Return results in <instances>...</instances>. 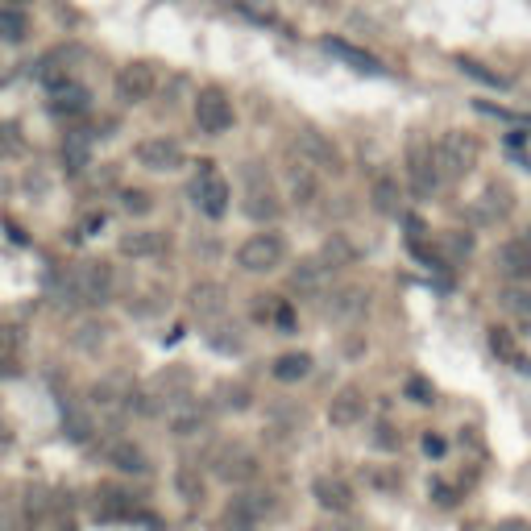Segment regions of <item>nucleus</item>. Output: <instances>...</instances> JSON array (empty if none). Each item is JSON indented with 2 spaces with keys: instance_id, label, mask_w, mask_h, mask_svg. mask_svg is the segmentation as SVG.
Returning <instances> with one entry per match:
<instances>
[{
  "instance_id": "nucleus-1",
  "label": "nucleus",
  "mask_w": 531,
  "mask_h": 531,
  "mask_svg": "<svg viewBox=\"0 0 531 531\" xmlns=\"http://www.w3.org/2000/svg\"><path fill=\"white\" fill-rule=\"evenodd\" d=\"M478 154H482V145H478V137L465 133V129H448L432 150L440 179H461V175H470L473 162H478Z\"/></svg>"
},
{
  "instance_id": "nucleus-2",
  "label": "nucleus",
  "mask_w": 531,
  "mask_h": 531,
  "mask_svg": "<svg viewBox=\"0 0 531 531\" xmlns=\"http://www.w3.org/2000/svg\"><path fill=\"white\" fill-rule=\"evenodd\" d=\"M287 257V241L278 233H254L249 241H241L237 249V266L249 270V274H266V270H278Z\"/></svg>"
},
{
  "instance_id": "nucleus-3",
  "label": "nucleus",
  "mask_w": 531,
  "mask_h": 531,
  "mask_svg": "<svg viewBox=\"0 0 531 531\" xmlns=\"http://www.w3.org/2000/svg\"><path fill=\"white\" fill-rule=\"evenodd\" d=\"M71 295L79 303H109L112 295V266L109 262H84L71 270Z\"/></svg>"
},
{
  "instance_id": "nucleus-4",
  "label": "nucleus",
  "mask_w": 531,
  "mask_h": 531,
  "mask_svg": "<svg viewBox=\"0 0 531 531\" xmlns=\"http://www.w3.org/2000/svg\"><path fill=\"white\" fill-rule=\"evenodd\" d=\"M195 121H200L204 133L220 137V133L233 125V100L225 96L220 87H204V92L195 96Z\"/></svg>"
},
{
  "instance_id": "nucleus-5",
  "label": "nucleus",
  "mask_w": 531,
  "mask_h": 531,
  "mask_svg": "<svg viewBox=\"0 0 531 531\" xmlns=\"http://www.w3.org/2000/svg\"><path fill=\"white\" fill-rule=\"evenodd\" d=\"M270 511H274L270 494L245 490V494H237L229 502V511H225V527H229V531H249V527H257V523H262Z\"/></svg>"
},
{
  "instance_id": "nucleus-6",
  "label": "nucleus",
  "mask_w": 531,
  "mask_h": 531,
  "mask_svg": "<svg viewBox=\"0 0 531 531\" xmlns=\"http://www.w3.org/2000/svg\"><path fill=\"white\" fill-rule=\"evenodd\" d=\"M216 478H220V482H229V486L254 482V478H257V457L245 445L220 448V453H216Z\"/></svg>"
},
{
  "instance_id": "nucleus-7",
  "label": "nucleus",
  "mask_w": 531,
  "mask_h": 531,
  "mask_svg": "<svg viewBox=\"0 0 531 531\" xmlns=\"http://www.w3.org/2000/svg\"><path fill=\"white\" fill-rule=\"evenodd\" d=\"M200 167H204V179L195 183V204H200L204 216L220 220L225 212H229V183L212 170V162H200Z\"/></svg>"
},
{
  "instance_id": "nucleus-8",
  "label": "nucleus",
  "mask_w": 531,
  "mask_h": 531,
  "mask_svg": "<svg viewBox=\"0 0 531 531\" xmlns=\"http://www.w3.org/2000/svg\"><path fill=\"white\" fill-rule=\"evenodd\" d=\"M158 87V71L150 67V62H129L121 75H117V96L125 100V104H142V100L154 96Z\"/></svg>"
},
{
  "instance_id": "nucleus-9",
  "label": "nucleus",
  "mask_w": 531,
  "mask_h": 531,
  "mask_svg": "<svg viewBox=\"0 0 531 531\" xmlns=\"http://www.w3.org/2000/svg\"><path fill=\"white\" fill-rule=\"evenodd\" d=\"M137 162H142L145 170H179L183 167V145L170 142V137H145V142H137Z\"/></svg>"
},
{
  "instance_id": "nucleus-10",
  "label": "nucleus",
  "mask_w": 531,
  "mask_h": 531,
  "mask_svg": "<svg viewBox=\"0 0 531 531\" xmlns=\"http://www.w3.org/2000/svg\"><path fill=\"white\" fill-rule=\"evenodd\" d=\"M167 423H170V432L179 436V440H187V436L204 432L208 415L200 411V403H192V398H170L167 403Z\"/></svg>"
},
{
  "instance_id": "nucleus-11",
  "label": "nucleus",
  "mask_w": 531,
  "mask_h": 531,
  "mask_svg": "<svg viewBox=\"0 0 531 531\" xmlns=\"http://www.w3.org/2000/svg\"><path fill=\"white\" fill-rule=\"evenodd\" d=\"M312 494H315V502L324 511H332V515H345V511L353 507V486L345 482V478H337V473H320L312 482Z\"/></svg>"
},
{
  "instance_id": "nucleus-12",
  "label": "nucleus",
  "mask_w": 531,
  "mask_h": 531,
  "mask_svg": "<svg viewBox=\"0 0 531 531\" xmlns=\"http://www.w3.org/2000/svg\"><path fill=\"white\" fill-rule=\"evenodd\" d=\"M411 187H415V195H432L436 187H440V170H436V158H432V145L415 142L411 145Z\"/></svg>"
},
{
  "instance_id": "nucleus-13",
  "label": "nucleus",
  "mask_w": 531,
  "mask_h": 531,
  "mask_svg": "<svg viewBox=\"0 0 531 531\" xmlns=\"http://www.w3.org/2000/svg\"><path fill=\"white\" fill-rule=\"evenodd\" d=\"M365 420V395L357 387H345L332 403H328V423L332 428H353Z\"/></svg>"
},
{
  "instance_id": "nucleus-14",
  "label": "nucleus",
  "mask_w": 531,
  "mask_h": 531,
  "mask_svg": "<svg viewBox=\"0 0 531 531\" xmlns=\"http://www.w3.org/2000/svg\"><path fill=\"white\" fill-rule=\"evenodd\" d=\"M104 457H109L112 470H121V473H137V478L150 473V457H145L133 440H112V445L104 448Z\"/></svg>"
},
{
  "instance_id": "nucleus-15",
  "label": "nucleus",
  "mask_w": 531,
  "mask_h": 531,
  "mask_svg": "<svg viewBox=\"0 0 531 531\" xmlns=\"http://www.w3.org/2000/svg\"><path fill=\"white\" fill-rule=\"evenodd\" d=\"M299 145H303V154L312 158L307 167H324V170H340V150L332 142H328L324 133H315V129H303L299 133Z\"/></svg>"
},
{
  "instance_id": "nucleus-16",
  "label": "nucleus",
  "mask_w": 531,
  "mask_h": 531,
  "mask_svg": "<svg viewBox=\"0 0 531 531\" xmlns=\"http://www.w3.org/2000/svg\"><path fill=\"white\" fill-rule=\"evenodd\" d=\"M192 312L200 315L204 324L220 320V315H225V287H220V282H200V287L192 290Z\"/></svg>"
},
{
  "instance_id": "nucleus-17",
  "label": "nucleus",
  "mask_w": 531,
  "mask_h": 531,
  "mask_svg": "<svg viewBox=\"0 0 531 531\" xmlns=\"http://www.w3.org/2000/svg\"><path fill=\"white\" fill-rule=\"evenodd\" d=\"M498 266H502V274L511 278H531V241L527 237H515L498 249Z\"/></svg>"
},
{
  "instance_id": "nucleus-18",
  "label": "nucleus",
  "mask_w": 531,
  "mask_h": 531,
  "mask_svg": "<svg viewBox=\"0 0 531 531\" xmlns=\"http://www.w3.org/2000/svg\"><path fill=\"white\" fill-rule=\"evenodd\" d=\"M167 249V237L158 229H137V233H125L121 237V254L125 257H158Z\"/></svg>"
},
{
  "instance_id": "nucleus-19",
  "label": "nucleus",
  "mask_w": 531,
  "mask_h": 531,
  "mask_svg": "<svg viewBox=\"0 0 531 531\" xmlns=\"http://www.w3.org/2000/svg\"><path fill=\"white\" fill-rule=\"evenodd\" d=\"M328 270H332L328 262H320V257H307V262L295 266V274H290V287L303 290V295H320V290H324V282H328Z\"/></svg>"
},
{
  "instance_id": "nucleus-20",
  "label": "nucleus",
  "mask_w": 531,
  "mask_h": 531,
  "mask_svg": "<svg viewBox=\"0 0 531 531\" xmlns=\"http://www.w3.org/2000/svg\"><path fill=\"white\" fill-rule=\"evenodd\" d=\"M511 204H515V195H511L507 183H490L482 195V204H478V220L482 225H490V220H502L511 212Z\"/></svg>"
},
{
  "instance_id": "nucleus-21",
  "label": "nucleus",
  "mask_w": 531,
  "mask_h": 531,
  "mask_svg": "<svg viewBox=\"0 0 531 531\" xmlns=\"http://www.w3.org/2000/svg\"><path fill=\"white\" fill-rule=\"evenodd\" d=\"M96 515H100V519H137V511H133L129 494H125V490H112V486L100 490Z\"/></svg>"
},
{
  "instance_id": "nucleus-22",
  "label": "nucleus",
  "mask_w": 531,
  "mask_h": 531,
  "mask_svg": "<svg viewBox=\"0 0 531 531\" xmlns=\"http://www.w3.org/2000/svg\"><path fill=\"white\" fill-rule=\"evenodd\" d=\"M92 109V96H87L84 87H75L71 79L67 84L54 87V112H67V117H79V112Z\"/></svg>"
},
{
  "instance_id": "nucleus-23",
  "label": "nucleus",
  "mask_w": 531,
  "mask_h": 531,
  "mask_svg": "<svg viewBox=\"0 0 531 531\" xmlns=\"http://www.w3.org/2000/svg\"><path fill=\"white\" fill-rule=\"evenodd\" d=\"M270 374H274L278 382H299V378L312 374V353H282Z\"/></svg>"
},
{
  "instance_id": "nucleus-24",
  "label": "nucleus",
  "mask_w": 531,
  "mask_h": 531,
  "mask_svg": "<svg viewBox=\"0 0 531 531\" xmlns=\"http://www.w3.org/2000/svg\"><path fill=\"white\" fill-rule=\"evenodd\" d=\"M328 50H332V54H337V59H345V62H353V67H357V71H370V75H378L382 71V62L374 59V54H365V50H357V46H349V42H337V37H328L324 42Z\"/></svg>"
},
{
  "instance_id": "nucleus-25",
  "label": "nucleus",
  "mask_w": 531,
  "mask_h": 531,
  "mask_svg": "<svg viewBox=\"0 0 531 531\" xmlns=\"http://www.w3.org/2000/svg\"><path fill=\"white\" fill-rule=\"evenodd\" d=\"M175 490L187 502H200L204 498V473H200V465H179L175 470Z\"/></svg>"
},
{
  "instance_id": "nucleus-26",
  "label": "nucleus",
  "mask_w": 531,
  "mask_h": 531,
  "mask_svg": "<svg viewBox=\"0 0 531 531\" xmlns=\"http://www.w3.org/2000/svg\"><path fill=\"white\" fill-rule=\"evenodd\" d=\"M245 212H249L254 220H274V216H278L274 195H270V187L262 192V183H257V175H254V187H249V204H245Z\"/></svg>"
},
{
  "instance_id": "nucleus-27",
  "label": "nucleus",
  "mask_w": 531,
  "mask_h": 531,
  "mask_svg": "<svg viewBox=\"0 0 531 531\" xmlns=\"http://www.w3.org/2000/svg\"><path fill=\"white\" fill-rule=\"evenodd\" d=\"M490 349L502 357V362H511V365H519V370H527V362L519 357V349H515V340H511V332L507 328H490Z\"/></svg>"
},
{
  "instance_id": "nucleus-28",
  "label": "nucleus",
  "mask_w": 531,
  "mask_h": 531,
  "mask_svg": "<svg viewBox=\"0 0 531 531\" xmlns=\"http://www.w3.org/2000/svg\"><path fill=\"white\" fill-rule=\"evenodd\" d=\"M25 29H29L25 12L21 9H4V4H0V37H4V42H21Z\"/></svg>"
},
{
  "instance_id": "nucleus-29",
  "label": "nucleus",
  "mask_w": 531,
  "mask_h": 531,
  "mask_svg": "<svg viewBox=\"0 0 531 531\" xmlns=\"http://www.w3.org/2000/svg\"><path fill=\"white\" fill-rule=\"evenodd\" d=\"M374 208L382 216H395L398 212V183L395 179H378L374 183Z\"/></svg>"
},
{
  "instance_id": "nucleus-30",
  "label": "nucleus",
  "mask_w": 531,
  "mask_h": 531,
  "mask_svg": "<svg viewBox=\"0 0 531 531\" xmlns=\"http://www.w3.org/2000/svg\"><path fill=\"white\" fill-rule=\"evenodd\" d=\"M290 195H295V204H312V195H315V175L307 167L299 170H290Z\"/></svg>"
},
{
  "instance_id": "nucleus-31",
  "label": "nucleus",
  "mask_w": 531,
  "mask_h": 531,
  "mask_svg": "<svg viewBox=\"0 0 531 531\" xmlns=\"http://www.w3.org/2000/svg\"><path fill=\"white\" fill-rule=\"evenodd\" d=\"M362 307H365V295H362V290H340L337 303H332L328 312H332V315H357Z\"/></svg>"
},
{
  "instance_id": "nucleus-32",
  "label": "nucleus",
  "mask_w": 531,
  "mask_h": 531,
  "mask_svg": "<svg viewBox=\"0 0 531 531\" xmlns=\"http://www.w3.org/2000/svg\"><path fill=\"white\" fill-rule=\"evenodd\" d=\"M104 337H109V328H104V324H79V332H75V345H79V349H100V345H104Z\"/></svg>"
},
{
  "instance_id": "nucleus-33",
  "label": "nucleus",
  "mask_w": 531,
  "mask_h": 531,
  "mask_svg": "<svg viewBox=\"0 0 531 531\" xmlns=\"http://www.w3.org/2000/svg\"><path fill=\"white\" fill-rule=\"evenodd\" d=\"M62 158L71 162V170H84V162H87V142H84V137H71V142L62 145Z\"/></svg>"
},
{
  "instance_id": "nucleus-34",
  "label": "nucleus",
  "mask_w": 531,
  "mask_h": 531,
  "mask_svg": "<svg viewBox=\"0 0 531 531\" xmlns=\"http://www.w3.org/2000/svg\"><path fill=\"white\" fill-rule=\"evenodd\" d=\"M150 208H154V200H150L145 192H125V212H133V216H145Z\"/></svg>"
},
{
  "instance_id": "nucleus-35",
  "label": "nucleus",
  "mask_w": 531,
  "mask_h": 531,
  "mask_svg": "<svg viewBox=\"0 0 531 531\" xmlns=\"http://www.w3.org/2000/svg\"><path fill=\"white\" fill-rule=\"evenodd\" d=\"M62 428H67V436H71V440H87V436H92V423H87L84 415H67V423H62Z\"/></svg>"
},
{
  "instance_id": "nucleus-36",
  "label": "nucleus",
  "mask_w": 531,
  "mask_h": 531,
  "mask_svg": "<svg viewBox=\"0 0 531 531\" xmlns=\"http://www.w3.org/2000/svg\"><path fill=\"white\" fill-rule=\"evenodd\" d=\"M17 349H21V328L4 324L0 328V353H17Z\"/></svg>"
},
{
  "instance_id": "nucleus-37",
  "label": "nucleus",
  "mask_w": 531,
  "mask_h": 531,
  "mask_svg": "<svg viewBox=\"0 0 531 531\" xmlns=\"http://www.w3.org/2000/svg\"><path fill=\"white\" fill-rule=\"evenodd\" d=\"M407 395H411V403H432V387H428L423 378H411V382H407Z\"/></svg>"
},
{
  "instance_id": "nucleus-38",
  "label": "nucleus",
  "mask_w": 531,
  "mask_h": 531,
  "mask_svg": "<svg viewBox=\"0 0 531 531\" xmlns=\"http://www.w3.org/2000/svg\"><path fill=\"white\" fill-rule=\"evenodd\" d=\"M42 519H46V527L50 531H75V523H71V515H62L59 507L50 511V515H42Z\"/></svg>"
},
{
  "instance_id": "nucleus-39",
  "label": "nucleus",
  "mask_w": 531,
  "mask_h": 531,
  "mask_svg": "<svg viewBox=\"0 0 531 531\" xmlns=\"http://www.w3.org/2000/svg\"><path fill=\"white\" fill-rule=\"evenodd\" d=\"M374 445H378V448H398V436H395V428H390V423H378Z\"/></svg>"
},
{
  "instance_id": "nucleus-40",
  "label": "nucleus",
  "mask_w": 531,
  "mask_h": 531,
  "mask_svg": "<svg viewBox=\"0 0 531 531\" xmlns=\"http://www.w3.org/2000/svg\"><path fill=\"white\" fill-rule=\"evenodd\" d=\"M445 440H440V436H432V432H428V436H423V453H428V457H445Z\"/></svg>"
},
{
  "instance_id": "nucleus-41",
  "label": "nucleus",
  "mask_w": 531,
  "mask_h": 531,
  "mask_svg": "<svg viewBox=\"0 0 531 531\" xmlns=\"http://www.w3.org/2000/svg\"><path fill=\"white\" fill-rule=\"evenodd\" d=\"M21 150V137H12V129H0V154H17Z\"/></svg>"
},
{
  "instance_id": "nucleus-42",
  "label": "nucleus",
  "mask_w": 531,
  "mask_h": 531,
  "mask_svg": "<svg viewBox=\"0 0 531 531\" xmlns=\"http://www.w3.org/2000/svg\"><path fill=\"white\" fill-rule=\"evenodd\" d=\"M432 494H436V502H440V507H453V502H457L453 486H445V482H436V486H432Z\"/></svg>"
},
{
  "instance_id": "nucleus-43",
  "label": "nucleus",
  "mask_w": 531,
  "mask_h": 531,
  "mask_svg": "<svg viewBox=\"0 0 531 531\" xmlns=\"http://www.w3.org/2000/svg\"><path fill=\"white\" fill-rule=\"evenodd\" d=\"M498 531H531V519H502Z\"/></svg>"
},
{
  "instance_id": "nucleus-44",
  "label": "nucleus",
  "mask_w": 531,
  "mask_h": 531,
  "mask_svg": "<svg viewBox=\"0 0 531 531\" xmlns=\"http://www.w3.org/2000/svg\"><path fill=\"white\" fill-rule=\"evenodd\" d=\"M225 395H229V398H225V403H229V407H245V403H249V398H245V390H241V387L225 390Z\"/></svg>"
},
{
  "instance_id": "nucleus-45",
  "label": "nucleus",
  "mask_w": 531,
  "mask_h": 531,
  "mask_svg": "<svg viewBox=\"0 0 531 531\" xmlns=\"http://www.w3.org/2000/svg\"><path fill=\"white\" fill-rule=\"evenodd\" d=\"M84 229H87V233H96V229H104V212H92V216L84 220Z\"/></svg>"
},
{
  "instance_id": "nucleus-46",
  "label": "nucleus",
  "mask_w": 531,
  "mask_h": 531,
  "mask_svg": "<svg viewBox=\"0 0 531 531\" xmlns=\"http://www.w3.org/2000/svg\"><path fill=\"white\" fill-rule=\"evenodd\" d=\"M315 531H349V527H337V523H324V527H315Z\"/></svg>"
},
{
  "instance_id": "nucleus-47",
  "label": "nucleus",
  "mask_w": 531,
  "mask_h": 531,
  "mask_svg": "<svg viewBox=\"0 0 531 531\" xmlns=\"http://www.w3.org/2000/svg\"><path fill=\"white\" fill-rule=\"evenodd\" d=\"M4 445H9V432H4V428H0V448H4Z\"/></svg>"
},
{
  "instance_id": "nucleus-48",
  "label": "nucleus",
  "mask_w": 531,
  "mask_h": 531,
  "mask_svg": "<svg viewBox=\"0 0 531 531\" xmlns=\"http://www.w3.org/2000/svg\"><path fill=\"white\" fill-rule=\"evenodd\" d=\"M17 4H21V0H4V9H17Z\"/></svg>"
},
{
  "instance_id": "nucleus-49",
  "label": "nucleus",
  "mask_w": 531,
  "mask_h": 531,
  "mask_svg": "<svg viewBox=\"0 0 531 531\" xmlns=\"http://www.w3.org/2000/svg\"><path fill=\"white\" fill-rule=\"evenodd\" d=\"M4 531H25V527H17V523H4Z\"/></svg>"
},
{
  "instance_id": "nucleus-50",
  "label": "nucleus",
  "mask_w": 531,
  "mask_h": 531,
  "mask_svg": "<svg viewBox=\"0 0 531 531\" xmlns=\"http://www.w3.org/2000/svg\"><path fill=\"white\" fill-rule=\"evenodd\" d=\"M465 531H482V527H465Z\"/></svg>"
}]
</instances>
